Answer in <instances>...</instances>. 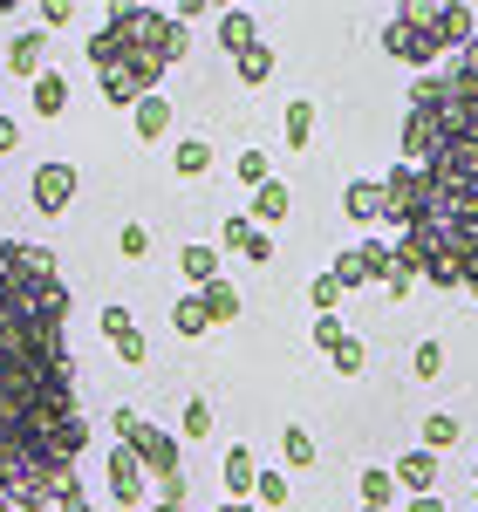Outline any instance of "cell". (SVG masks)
I'll use <instances>...</instances> for the list:
<instances>
[{"mask_svg":"<svg viewBox=\"0 0 478 512\" xmlns=\"http://www.w3.org/2000/svg\"><path fill=\"white\" fill-rule=\"evenodd\" d=\"M397 274H424L438 287H478V233H451V226H410L397 239Z\"/></svg>","mask_w":478,"mask_h":512,"instance_id":"cell-3","label":"cell"},{"mask_svg":"<svg viewBox=\"0 0 478 512\" xmlns=\"http://www.w3.org/2000/svg\"><path fill=\"white\" fill-rule=\"evenodd\" d=\"M219 41H226L233 55H246V48L260 41V28H253V14H246V7H226V14H219Z\"/></svg>","mask_w":478,"mask_h":512,"instance_id":"cell-18","label":"cell"},{"mask_svg":"<svg viewBox=\"0 0 478 512\" xmlns=\"http://www.w3.org/2000/svg\"><path fill=\"white\" fill-rule=\"evenodd\" d=\"M403 512H444V499H438V492H417V499H410Z\"/></svg>","mask_w":478,"mask_h":512,"instance_id":"cell-42","label":"cell"},{"mask_svg":"<svg viewBox=\"0 0 478 512\" xmlns=\"http://www.w3.org/2000/svg\"><path fill=\"white\" fill-rule=\"evenodd\" d=\"M383 219L403 226V233L424 219V171H417V164H397V171L383 178Z\"/></svg>","mask_w":478,"mask_h":512,"instance_id":"cell-6","label":"cell"},{"mask_svg":"<svg viewBox=\"0 0 478 512\" xmlns=\"http://www.w3.org/2000/svg\"><path fill=\"white\" fill-rule=\"evenodd\" d=\"M41 55H48V41H41V35H14V48H7V69L35 82V76H41Z\"/></svg>","mask_w":478,"mask_h":512,"instance_id":"cell-20","label":"cell"},{"mask_svg":"<svg viewBox=\"0 0 478 512\" xmlns=\"http://www.w3.org/2000/svg\"><path fill=\"white\" fill-rule=\"evenodd\" d=\"M233 69H239V82H253V89H260V82L274 76V48H267V41H253L246 55H233Z\"/></svg>","mask_w":478,"mask_h":512,"instance_id":"cell-23","label":"cell"},{"mask_svg":"<svg viewBox=\"0 0 478 512\" xmlns=\"http://www.w3.org/2000/svg\"><path fill=\"white\" fill-rule=\"evenodd\" d=\"M458 444V417H424V451H451Z\"/></svg>","mask_w":478,"mask_h":512,"instance_id":"cell-30","label":"cell"},{"mask_svg":"<svg viewBox=\"0 0 478 512\" xmlns=\"http://www.w3.org/2000/svg\"><path fill=\"white\" fill-rule=\"evenodd\" d=\"M69 14H76L69 0H41V28H69Z\"/></svg>","mask_w":478,"mask_h":512,"instance_id":"cell-40","label":"cell"},{"mask_svg":"<svg viewBox=\"0 0 478 512\" xmlns=\"http://www.w3.org/2000/svg\"><path fill=\"white\" fill-rule=\"evenodd\" d=\"M62 110H69V82L41 69L35 76V117H62Z\"/></svg>","mask_w":478,"mask_h":512,"instance_id":"cell-21","label":"cell"},{"mask_svg":"<svg viewBox=\"0 0 478 512\" xmlns=\"http://www.w3.org/2000/svg\"><path fill=\"white\" fill-rule=\"evenodd\" d=\"M171 164H178V178H205V171H212V144H205V137H185Z\"/></svg>","mask_w":478,"mask_h":512,"instance_id":"cell-24","label":"cell"},{"mask_svg":"<svg viewBox=\"0 0 478 512\" xmlns=\"http://www.w3.org/2000/svg\"><path fill=\"white\" fill-rule=\"evenodd\" d=\"M171 328H178V335H205V328H212V321H205V308H199V294H185V301L171 308Z\"/></svg>","mask_w":478,"mask_h":512,"instance_id":"cell-28","label":"cell"},{"mask_svg":"<svg viewBox=\"0 0 478 512\" xmlns=\"http://www.w3.org/2000/svg\"><path fill=\"white\" fill-rule=\"evenodd\" d=\"M397 499V478L390 472H362V512H383Z\"/></svg>","mask_w":478,"mask_h":512,"instance_id":"cell-26","label":"cell"},{"mask_svg":"<svg viewBox=\"0 0 478 512\" xmlns=\"http://www.w3.org/2000/svg\"><path fill=\"white\" fill-rule=\"evenodd\" d=\"M0 512H7V499H0Z\"/></svg>","mask_w":478,"mask_h":512,"instance_id":"cell-46","label":"cell"},{"mask_svg":"<svg viewBox=\"0 0 478 512\" xmlns=\"http://www.w3.org/2000/svg\"><path fill=\"white\" fill-rule=\"evenodd\" d=\"M219 512H253V506H233V499H226V506H219Z\"/></svg>","mask_w":478,"mask_h":512,"instance_id":"cell-45","label":"cell"},{"mask_svg":"<svg viewBox=\"0 0 478 512\" xmlns=\"http://www.w3.org/2000/svg\"><path fill=\"white\" fill-rule=\"evenodd\" d=\"M103 335H110V349H117L123 362H144V335H137L130 308H103Z\"/></svg>","mask_w":478,"mask_h":512,"instance_id":"cell-12","label":"cell"},{"mask_svg":"<svg viewBox=\"0 0 478 512\" xmlns=\"http://www.w3.org/2000/svg\"><path fill=\"white\" fill-rule=\"evenodd\" d=\"M123 260H144V253H151V233H144V226H123Z\"/></svg>","mask_w":478,"mask_h":512,"instance_id":"cell-36","label":"cell"},{"mask_svg":"<svg viewBox=\"0 0 478 512\" xmlns=\"http://www.w3.org/2000/svg\"><path fill=\"white\" fill-rule=\"evenodd\" d=\"M185 437H212V403H205V396L185 403Z\"/></svg>","mask_w":478,"mask_h":512,"instance_id":"cell-33","label":"cell"},{"mask_svg":"<svg viewBox=\"0 0 478 512\" xmlns=\"http://www.w3.org/2000/svg\"><path fill=\"white\" fill-rule=\"evenodd\" d=\"M335 301H342V280L321 274V280H315V308H321V315H335Z\"/></svg>","mask_w":478,"mask_h":512,"instance_id":"cell-37","label":"cell"},{"mask_svg":"<svg viewBox=\"0 0 478 512\" xmlns=\"http://www.w3.org/2000/svg\"><path fill=\"white\" fill-rule=\"evenodd\" d=\"M328 355H335V369H342V376H362V362H369V349H362L356 335H342V342H335Z\"/></svg>","mask_w":478,"mask_h":512,"instance_id":"cell-31","label":"cell"},{"mask_svg":"<svg viewBox=\"0 0 478 512\" xmlns=\"http://www.w3.org/2000/svg\"><path fill=\"white\" fill-rule=\"evenodd\" d=\"M62 321H69L62 274H0V499L7 512L55 506L62 478H76V458L89 444Z\"/></svg>","mask_w":478,"mask_h":512,"instance_id":"cell-1","label":"cell"},{"mask_svg":"<svg viewBox=\"0 0 478 512\" xmlns=\"http://www.w3.org/2000/svg\"><path fill=\"white\" fill-rule=\"evenodd\" d=\"M451 76H458V82H478V35L458 48V69H451Z\"/></svg>","mask_w":478,"mask_h":512,"instance_id":"cell-39","label":"cell"},{"mask_svg":"<svg viewBox=\"0 0 478 512\" xmlns=\"http://www.w3.org/2000/svg\"><path fill=\"white\" fill-rule=\"evenodd\" d=\"M342 212H349L356 226H369V219H383V185H376V178H356V185L342 192Z\"/></svg>","mask_w":478,"mask_h":512,"instance_id":"cell-14","label":"cell"},{"mask_svg":"<svg viewBox=\"0 0 478 512\" xmlns=\"http://www.w3.org/2000/svg\"><path fill=\"white\" fill-rule=\"evenodd\" d=\"M199 308H205V321H212V328H219V321H233V315H239L233 280H212V287H199Z\"/></svg>","mask_w":478,"mask_h":512,"instance_id":"cell-19","label":"cell"},{"mask_svg":"<svg viewBox=\"0 0 478 512\" xmlns=\"http://www.w3.org/2000/svg\"><path fill=\"white\" fill-rule=\"evenodd\" d=\"M444 369V342H417V383H431Z\"/></svg>","mask_w":478,"mask_h":512,"instance_id":"cell-34","label":"cell"},{"mask_svg":"<svg viewBox=\"0 0 478 512\" xmlns=\"http://www.w3.org/2000/svg\"><path fill=\"white\" fill-rule=\"evenodd\" d=\"M14 137H21V130H14V117H0V158L14 151Z\"/></svg>","mask_w":478,"mask_h":512,"instance_id":"cell-43","label":"cell"},{"mask_svg":"<svg viewBox=\"0 0 478 512\" xmlns=\"http://www.w3.org/2000/svg\"><path fill=\"white\" fill-rule=\"evenodd\" d=\"M253 233H260V226H253V219H226V226H219V246H226V253H253Z\"/></svg>","mask_w":478,"mask_h":512,"instance_id":"cell-29","label":"cell"},{"mask_svg":"<svg viewBox=\"0 0 478 512\" xmlns=\"http://www.w3.org/2000/svg\"><path fill=\"white\" fill-rule=\"evenodd\" d=\"M287 205H294V198H287V185H274V178H267V185L253 192V219H260V226H280V219H287Z\"/></svg>","mask_w":478,"mask_h":512,"instance_id":"cell-22","label":"cell"},{"mask_svg":"<svg viewBox=\"0 0 478 512\" xmlns=\"http://www.w3.org/2000/svg\"><path fill=\"white\" fill-rule=\"evenodd\" d=\"M390 478H397V485H410V499H417V492H431V485H438V458H431V451H403Z\"/></svg>","mask_w":478,"mask_h":512,"instance_id":"cell-13","label":"cell"},{"mask_svg":"<svg viewBox=\"0 0 478 512\" xmlns=\"http://www.w3.org/2000/svg\"><path fill=\"white\" fill-rule=\"evenodd\" d=\"M280 458H287L294 472H301V465H315V437L301 431V424H294V431H280Z\"/></svg>","mask_w":478,"mask_h":512,"instance_id":"cell-27","label":"cell"},{"mask_svg":"<svg viewBox=\"0 0 478 512\" xmlns=\"http://www.w3.org/2000/svg\"><path fill=\"white\" fill-rule=\"evenodd\" d=\"M76 164H62V158H48L35 171V185H28V192H35V212H48V219H55V212H69V198H76Z\"/></svg>","mask_w":478,"mask_h":512,"instance_id":"cell-8","label":"cell"},{"mask_svg":"<svg viewBox=\"0 0 478 512\" xmlns=\"http://www.w3.org/2000/svg\"><path fill=\"white\" fill-rule=\"evenodd\" d=\"M110 431H117L123 451H137V465L158 478V485H178V478H185V465H178V437H171V431L144 424L137 410H117V417H110Z\"/></svg>","mask_w":478,"mask_h":512,"instance_id":"cell-4","label":"cell"},{"mask_svg":"<svg viewBox=\"0 0 478 512\" xmlns=\"http://www.w3.org/2000/svg\"><path fill=\"white\" fill-rule=\"evenodd\" d=\"M424 28L438 35V48H465L478 35L472 28V7H438V0H424Z\"/></svg>","mask_w":478,"mask_h":512,"instance_id":"cell-10","label":"cell"},{"mask_svg":"<svg viewBox=\"0 0 478 512\" xmlns=\"http://www.w3.org/2000/svg\"><path fill=\"white\" fill-rule=\"evenodd\" d=\"M287 492H294L287 472H260V485H253V499H260V506H287Z\"/></svg>","mask_w":478,"mask_h":512,"instance_id":"cell-32","label":"cell"},{"mask_svg":"<svg viewBox=\"0 0 478 512\" xmlns=\"http://www.w3.org/2000/svg\"><path fill=\"white\" fill-rule=\"evenodd\" d=\"M130 123H137V137H144V144H158L164 130H171V103H164V96H144V103L130 110Z\"/></svg>","mask_w":478,"mask_h":512,"instance_id":"cell-17","label":"cell"},{"mask_svg":"<svg viewBox=\"0 0 478 512\" xmlns=\"http://www.w3.org/2000/svg\"><path fill=\"white\" fill-rule=\"evenodd\" d=\"M397 274V260H390V246H376V239H362V246H349L342 260H335V280L342 287H362V280H390Z\"/></svg>","mask_w":478,"mask_h":512,"instance_id":"cell-7","label":"cell"},{"mask_svg":"<svg viewBox=\"0 0 478 512\" xmlns=\"http://www.w3.org/2000/svg\"><path fill=\"white\" fill-rule=\"evenodd\" d=\"M0 274H14V280H55V253H48V246H28V239H0Z\"/></svg>","mask_w":478,"mask_h":512,"instance_id":"cell-9","label":"cell"},{"mask_svg":"<svg viewBox=\"0 0 478 512\" xmlns=\"http://www.w3.org/2000/svg\"><path fill=\"white\" fill-rule=\"evenodd\" d=\"M308 137H315V103L301 96V103H287V144L308 151Z\"/></svg>","mask_w":478,"mask_h":512,"instance_id":"cell-25","label":"cell"},{"mask_svg":"<svg viewBox=\"0 0 478 512\" xmlns=\"http://www.w3.org/2000/svg\"><path fill=\"white\" fill-rule=\"evenodd\" d=\"M185 55V21L178 14H158V7H110L103 28L89 35V62L103 76V96L110 103H144L158 96V76Z\"/></svg>","mask_w":478,"mask_h":512,"instance_id":"cell-2","label":"cell"},{"mask_svg":"<svg viewBox=\"0 0 478 512\" xmlns=\"http://www.w3.org/2000/svg\"><path fill=\"white\" fill-rule=\"evenodd\" d=\"M55 506H62V512H96L89 499H82V485H76V478H62V492H55Z\"/></svg>","mask_w":478,"mask_h":512,"instance_id":"cell-38","label":"cell"},{"mask_svg":"<svg viewBox=\"0 0 478 512\" xmlns=\"http://www.w3.org/2000/svg\"><path fill=\"white\" fill-rule=\"evenodd\" d=\"M253 485H260L253 451H246V444H233V451H226V492H233V506H246V499H253Z\"/></svg>","mask_w":478,"mask_h":512,"instance_id":"cell-15","label":"cell"},{"mask_svg":"<svg viewBox=\"0 0 478 512\" xmlns=\"http://www.w3.org/2000/svg\"><path fill=\"white\" fill-rule=\"evenodd\" d=\"M315 342H321V349H335V342H342V321L321 315V321H315Z\"/></svg>","mask_w":478,"mask_h":512,"instance_id":"cell-41","label":"cell"},{"mask_svg":"<svg viewBox=\"0 0 478 512\" xmlns=\"http://www.w3.org/2000/svg\"><path fill=\"white\" fill-rule=\"evenodd\" d=\"M151 512H185V506H178V499H158V506H151Z\"/></svg>","mask_w":478,"mask_h":512,"instance_id":"cell-44","label":"cell"},{"mask_svg":"<svg viewBox=\"0 0 478 512\" xmlns=\"http://www.w3.org/2000/svg\"><path fill=\"white\" fill-rule=\"evenodd\" d=\"M178 274L192 280V287H212L219 280V246H185L178 253Z\"/></svg>","mask_w":478,"mask_h":512,"instance_id":"cell-16","label":"cell"},{"mask_svg":"<svg viewBox=\"0 0 478 512\" xmlns=\"http://www.w3.org/2000/svg\"><path fill=\"white\" fill-rule=\"evenodd\" d=\"M110 492H117V506H137L144 499V465H137V451H110Z\"/></svg>","mask_w":478,"mask_h":512,"instance_id":"cell-11","label":"cell"},{"mask_svg":"<svg viewBox=\"0 0 478 512\" xmlns=\"http://www.w3.org/2000/svg\"><path fill=\"white\" fill-rule=\"evenodd\" d=\"M267 178H274V171H267V158H260V151H246V158H239V185H253V192H260Z\"/></svg>","mask_w":478,"mask_h":512,"instance_id":"cell-35","label":"cell"},{"mask_svg":"<svg viewBox=\"0 0 478 512\" xmlns=\"http://www.w3.org/2000/svg\"><path fill=\"white\" fill-rule=\"evenodd\" d=\"M383 48H390L397 62H410V69H424L431 55H444L438 35L424 28V0H417V7H397V14H390V35H383Z\"/></svg>","mask_w":478,"mask_h":512,"instance_id":"cell-5","label":"cell"}]
</instances>
